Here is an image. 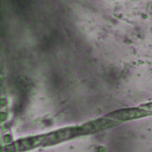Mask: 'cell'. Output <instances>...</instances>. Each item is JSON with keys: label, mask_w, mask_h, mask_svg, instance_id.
<instances>
[{"label": "cell", "mask_w": 152, "mask_h": 152, "mask_svg": "<svg viewBox=\"0 0 152 152\" xmlns=\"http://www.w3.org/2000/svg\"><path fill=\"white\" fill-rule=\"evenodd\" d=\"M146 107V108H147V109H149V110L150 109L151 111H152V103H150V104H149V105H147Z\"/></svg>", "instance_id": "obj_1"}]
</instances>
